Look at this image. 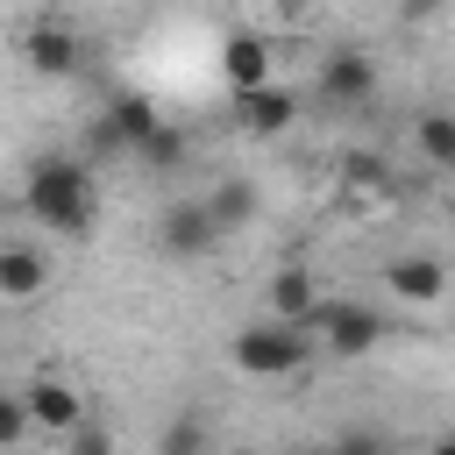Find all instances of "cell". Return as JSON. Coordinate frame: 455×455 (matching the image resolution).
Instances as JSON below:
<instances>
[{"instance_id":"4fadbf2b","label":"cell","mask_w":455,"mask_h":455,"mask_svg":"<svg viewBox=\"0 0 455 455\" xmlns=\"http://www.w3.org/2000/svg\"><path fill=\"white\" fill-rule=\"evenodd\" d=\"M100 121H107V128L121 135V149H128V156H135V149H142V142H149V135L164 128V114H156V100H149V92H114Z\"/></svg>"},{"instance_id":"44dd1931","label":"cell","mask_w":455,"mask_h":455,"mask_svg":"<svg viewBox=\"0 0 455 455\" xmlns=\"http://www.w3.org/2000/svg\"><path fill=\"white\" fill-rule=\"evenodd\" d=\"M327 455H384V441H377V434H341Z\"/></svg>"},{"instance_id":"8992f818","label":"cell","mask_w":455,"mask_h":455,"mask_svg":"<svg viewBox=\"0 0 455 455\" xmlns=\"http://www.w3.org/2000/svg\"><path fill=\"white\" fill-rule=\"evenodd\" d=\"M213 242H220V228H213V213H206L199 199H171V206L156 213V249H164V256L192 263V256H206Z\"/></svg>"},{"instance_id":"ac0fdd59","label":"cell","mask_w":455,"mask_h":455,"mask_svg":"<svg viewBox=\"0 0 455 455\" xmlns=\"http://www.w3.org/2000/svg\"><path fill=\"white\" fill-rule=\"evenodd\" d=\"M341 185H355V192H391V164H384L377 149H348V156H341Z\"/></svg>"},{"instance_id":"9c48e42d","label":"cell","mask_w":455,"mask_h":455,"mask_svg":"<svg viewBox=\"0 0 455 455\" xmlns=\"http://www.w3.org/2000/svg\"><path fill=\"white\" fill-rule=\"evenodd\" d=\"M384 284L398 306H441L448 299V263L441 256H391L384 263Z\"/></svg>"},{"instance_id":"ffe728a7","label":"cell","mask_w":455,"mask_h":455,"mask_svg":"<svg viewBox=\"0 0 455 455\" xmlns=\"http://www.w3.org/2000/svg\"><path fill=\"white\" fill-rule=\"evenodd\" d=\"M28 434V412H21V391H0V448H14Z\"/></svg>"},{"instance_id":"ba28073f","label":"cell","mask_w":455,"mask_h":455,"mask_svg":"<svg viewBox=\"0 0 455 455\" xmlns=\"http://www.w3.org/2000/svg\"><path fill=\"white\" fill-rule=\"evenodd\" d=\"M320 313V277L306 270V263H284L270 284H263V320H277V327H299L306 334V320Z\"/></svg>"},{"instance_id":"7c38bea8","label":"cell","mask_w":455,"mask_h":455,"mask_svg":"<svg viewBox=\"0 0 455 455\" xmlns=\"http://www.w3.org/2000/svg\"><path fill=\"white\" fill-rule=\"evenodd\" d=\"M235 121H242L249 135H284V128L299 121V92H291V85H256V92L235 100Z\"/></svg>"},{"instance_id":"6da1fadb","label":"cell","mask_w":455,"mask_h":455,"mask_svg":"<svg viewBox=\"0 0 455 455\" xmlns=\"http://www.w3.org/2000/svg\"><path fill=\"white\" fill-rule=\"evenodd\" d=\"M21 213L36 228H57V235H85L92 213H100V185H92V164L85 156H36L28 178H21Z\"/></svg>"},{"instance_id":"3957f363","label":"cell","mask_w":455,"mask_h":455,"mask_svg":"<svg viewBox=\"0 0 455 455\" xmlns=\"http://www.w3.org/2000/svg\"><path fill=\"white\" fill-rule=\"evenodd\" d=\"M228 355H235V370H242V377H299V370H306V355H313V341H306L299 327L249 320V327L228 341Z\"/></svg>"},{"instance_id":"2e32d148","label":"cell","mask_w":455,"mask_h":455,"mask_svg":"<svg viewBox=\"0 0 455 455\" xmlns=\"http://www.w3.org/2000/svg\"><path fill=\"white\" fill-rule=\"evenodd\" d=\"M156 455H213V427H206V412H171V427L156 434Z\"/></svg>"},{"instance_id":"30bf717a","label":"cell","mask_w":455,"mask_h":455,"mask_svg":"<svg viewBox=\"0 0 455 455\" xmlns=\"http://www.w3.org/2000/svg\"><path fill=\"white\" fill-rule=\"evenodd\" d=\"M21 57H28V71H43V78H71V71H78V36H71L57 14H43V21L21 36Z\"/></svg>"},{"instance_id":"7a4b0ae2","label":"cell","mask_w":455,"mask_h":455,"mask_svg":"<svg viewBox=\"0 0 455 455\" xmlns=\"http://www.w3.org/2000/svg\"><path fill=\"white\" fill-rule=\"evenodd\" d=\"M384 334H391V327H384V313H377V306H363V299H320V313L306 320V341H313V348H327V355H341V363L370 355Z\"/></svg>"},{"instance_id":"9a60e30c","label":"cell","mask_w":455,"mask_h":455,"mask_svg":"<svg viewBox=\"0 0 455 455\" xmlns=\"http://www.w3.org/2000/svg\"><path fill=\"white\" fill-rule=\"evenodd\" d=\"M412 149H419L434 171H455V114H448V107H419V114H412Z\"/></svg>"},{"instance_id":"5b68a950","label":"cell","mask_w":455,"mask_h":455,"mask_svg":"<svg viewBox=\"0 0 455 455\" xmlns=\"http://www.w3.org/2000/svg\"><path fill=\"white\" fill-rule=\"evenodd\" d=\"M220 78H228V92H235V100H242V92H256V85H277V50H270V36L235 28V36L220 43Z\"/></svg>"},{"instance_id":"603a6c76","label":"cell","mask_w":455,"mask_h":455,"mask_svg":"<svg viewBox=\"0 0 455 455\" xmlns=\"http://www.w3.org/2000/svg\"><path fill=\"white\" fill-rule=\"evenodd\" d=\"M291 455H327V448H291Z\"/></svg>"},{"instance_id":"5bb4252c","label":"cell","mask_w":455,"mask_h":455,"mask_svg":"<svg viewBox=\"0 0 455 455\" xmlns=\"http://www.w3.org/2000/svg\"><path fill=\"white\" fill-rule=\"evenodd\" d=\"M199 206L213 213V228H220V235H235V228H249V220H256V206H263V192H256V178H242V171H228V178H220V185H213V192H206Z\"/></svg>"},{"instance_id":"52a82bcc","label":"cell","mask_w":455,"mask_h":455,"mask_svg":"<svg viewBox=\"0 0 455 455\" xmlns=\"http://www.w3.org/2000/svg\"><path fill=\"white\" fill-rule=\"evenodd\" d=\"M21 412H28V427H43L50 441H64V434H78L92 412H85V398L64 384V377H36L28 391H21Z\"/></svg>"},{"instance_id":"d6986e66","label":"cell","mask_w":455,"mask_h":455,"mask_svg":"<svg viewBox=\"0 0 455 455\" xmlns=\"http://www.w3.org/2000/svg\"><path fill=\"white\" fill-rule=\"evenodd\" d=\"M64 455H114V434L100 419H85L78 434H64Z\"/></svg>"},{"instance_id":"8fae6325","label":"cell","mask_w":455,"mask_h":455,"mask_svg":"<svg viewBox=\"0 0 455 455\" xmlns=\"http://www.w3.org/2000/svg\"><path fill=\"white\" fill-rule=\"evenodd\" d=\"M43 284H50V256L36 242H0V299L28 306V299H43Z\"/></svg>"},{"instance_id":"277c9868","label":"cell","mask_w":455,"mask_h":455,"mask_svg":"<svg viewBox=\"0 0 455 455\" xmlns=\"http://www.w3.org/2000/svg\"><path fill=\"white\" fill-rule=\"evenodd\" d=\"M313 92H320L334 114H355V107H370V100H377V57H370V50H327V57H320V78H313Z\"/></svg>"},{"instance_id":"7402d4cb","label":"cell","mask_w":455,"mask_h":455,"mask_svg":"<svg viewBox=\"0 0 455 455\" xmlns=\"http://www.w3.org/2000/svg\"><path fill=\"white\" fill-rule=\"evenodd\" d=\"M427 455H455V434H441V441H434V448H427Z\"/></svg>"},{"instance_id":"e0dca14e","label":"cell","mask_w":455,"mask_h":455,"mask_svg":"<svg viewBox=\"0 0 455 455\" xmlns=\"http://www.w3.org/2000/svg\"><path fill=\"white\" fill-rule=\"evenodd\" d=\"M185 156H192V142H185V128H178V121H164V128L135 149V164H142V171H178Z\"/></svg>"}]
</instances>
